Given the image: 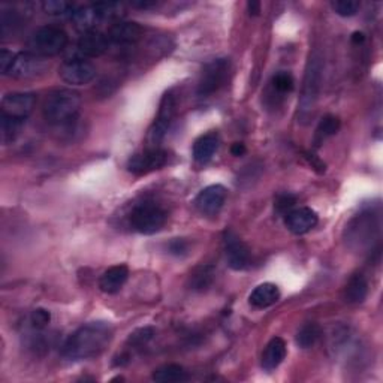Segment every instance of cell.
Instances as JSON below:
<instances>
[{"mask_svg":"<svg viewBox=\"0 0 383 383\" xmlns=\"http://www.w3.org/2000/svg\"><path fill=\"white\" fill-rule=\"evenodd\" d=\"M112 328L107 322H90L69 335L62 346V355L69 361L99 357L111 343Z\"/></svg>","mask_w":383,"mask_h":383,"instance_id":"cell-1","label":"cell"},{"mask_svg":"<svg viewBox=\"0 0 383 383\" xmlns=\"http://www.w3.org/2000/svg\"><path fill=\"white\" fill-rule=\"evenodd\" d=\"M81 108V96L70 89H60L53 92L44 102V117L48 123L55 126H69L75 122Z\"/></svg>","mask_w":383,"mask_h":383,"instance_id":"cell-2","label":"cell"},{"mask_svg":"<svg viewBox=\"0 0 383 383\" xmlns=\"http://www.w3.org/2000/svg\"><path fill=\"white\" fill-rule=\"evenodd\" d=\"M322 72H323V62H322L320 54L315 51L308 58L304 81H303L301 97H300V102H298L301 119H308V116L313 112L319 101L320 87H322Z\"/></svg>","mask_w":383,"mask_h":383,"instance_id":"cell-3","label":"cell"},{"mask_svg":"<svg viewBox=\"0 0 383 383\" xmlns=\"http://www.w3.org/2000/svg\"><path fill=\"white\" fill-rule=\"evenodd\" d=\"M380 234V219L379 215L373 211L361 212L346 226V241L347 244L361 250L364 247H370L373 239H377Z\"/></svg>","mask_w":383,"mask_h":383,"instance_id":"cell-4","label":"cell"},{"mask_svg":"<svg viewBox=\"0 0 383 383\" xmlns=\"http://www.w3.org/2000/svg\"><path fill=\"white\" fill-rule=\"evenodd\" d=\"M68 35L59 27L44 26L31 36L27 42V48L31 53L39 55V58H53V55L60 54L68 45Z\"/></svg>","mask_w":383,"mask_h":383,"instance_id":"cell-5","label":"cell"},{"mask_svg":"<svg viewBox=\"0 0 383 383\" xmlns=\"http://www.w3.org/2000/svg\"><path fill=\"white\" fill-rule=\"evenodd\" d=\"M168 215L166 211L154 203H143L131 215L132 228L144 235H153L163 230Z\"/></svg>","mask_w":383,"mask_h":383,"instance_id":"cell-6","label":"cell"},{"mask_svg":"<svg viewBox=\"0 0 383 383\" xmlns=\"http://www.w3.org/2000/svg\"><path fill=\"white\" fill-rule=\"evenodd\" d=\"M230 59H216L207 63L203 69L200 82H198V95L210 96L219 92L230 75Z\"/></svg>","mask_w":383,"mask_h":383,"instance_id":"cell-7","label":"cell"},{"mask_svg":"<svg viewBox=\"0 0 383 383\" xmlns=\"http://www.w3.org/2000/svg\"><path fill=\"white\" fill-rule=\"evenodd\" d=\"M48 65L44 58L27 51L14 55V62L8 75L17 80H29L42 75L47 70Z\"/></svg>","mask_w":383,"mask_h":383,"instance_id":"cell-8","label":"cell"},{"mask_svg":"<svg viewBox=\"0 0 383 383\" xmlns=\"http://www.w3.org/2000/svg\"><path fill=\"white\" fill-rule=\"evenodd\" d=\"M60 78L70 86H84L96 77V68L86 59H69L59 68Z\"/></svg>","mask_w":383,"mask_h":383,"instance_id":"cell-9","label":"cell"},{"mask_svg":"<svg viewBox=\"0 0 383 383\" xmlns=\"http://www.w3.org/2000/svg\"><path fill=\"white\" fill-rule=\"evenodd\" d=\"M168 163V151L162 149H149L144 153L132 156L127 162V171L135 176H146L163 168Z\"/></svg>","mask_w":383,"mask_h":383,"instance_id":"cell-10","label":"cell"},{"mask_svg":"<svg viewBox=\"0 0 383 383\" xmlns=\"http://www.w3.org/2000/svg\"><path fill=\"white\" fill-rule=\"evenodd\" d=\"M176 97L173 93H166L161 102V109H159V116L156 119L154 124L151 126V129L149 132V143L150 149H159L158 146L161 144V141L165 138L168 127L171 124L174 116H176Z\"/></svg>","mask_w":383,"mask_h":383,"instance_id":"cell-11","label":"cell"},{"mask_svg":"<svg viewBox=\"0 0 383 383\" xmlns=\"http://www.w3.org/2000/svg\"><path fill=\"white\" fill-rule=\"evenodd\" d=\"M35 104L36 96L33 93H24V92L8 93L2 99V116L23 122L32 114Z\"/></svg>","mask_w":383,"mask_h":383,"instance_id":"cell-12","label":"cell"},{"mask_svg":"<svg viewBox=\"0 0 383 383\" xmlns=\"http://www.w3.org/2000/svg\"><path fill=\"white\" fill-rule=\"evenodd\" d=\"M225 253L228 265L235 269V271H243L250 265V250L249 247L239 239V237L232 232L226 231L225 237Z\"/></svg>","mask_w":383,"mask_h":383,"instance_id":"cell-13","label":"cell"},{"mask_svg":"<svg viewBox=\"0 0 383 383\" xmlns=\"http://www.w3.org/2000/svg\"><path fill=\"white\" fill-rule=\"evenodd\" d=\"M226 195L228 192L222 184H211L196 196L195 207L204 216H216L226 201Z\"/></svg>","mask_w":383,"mask_h":383,"instance_id":"cell-14","label":"cell"},{"mask_svg":"<svg viewBox=\"0 0 383 383\" xmlns=\"http://www.w3.org/2000/svg\"><path fill=\"white\" fill-rule=\"evenodd\" d=\"M109 39L107 35L99 31L84 32L82 36L77 42V53L80 58L77 59H92L99 58L108 51Z\"/></svg>","mask_w":383,"mask_h":383,"instance_id":"cell-15","label":"cell"},{"mask_svg":"<svg viewBox=\"0 0 383 383\" xmlns=\"http://www.w3.org/2000/svg\"><path fill=\"white\" fill-rule=\"evenodd\" d=\"M318 222H319L318 212L308 207L293 208L285 216L286 228L295 235H303L310 232L318 225Z\"/></svg>","mask_w":383,"mask_h":383,"instance_id":"cell-16","label":"cell"},{"mask_svg":"<svg viewBox=\"0 0 383 383\" xmlns=\"http://www.w3.org/2000/svg\"><path fill=\"white\" fill-rule=\"evenodd\" d=\"M143 33H144L143 27H141L138 23L117 21L116 24L111 26V29L107 36L109 42H114V44L131 45L143 38Z\"/></svg>","mask_w":383,"mask_h":383,"instance_id":"cell-17","label":"cell"},{"mask_svg":"<svg viewBox=\"0 0 383 383\" xmlns=\"http://www.w3.org/2000/svg\"><path fill=\"white\" fill-rule=\"evenodd\" d=\"M129 279V268L126 265H114L108 268L99 280V288L108 295H114L122 291L124 283Z\"/></svg>","mask_w":383,"mask_h":383,"instance_id":"cell-18","label":"cell"},{"mask_svg":"<svg viewBox=\"0 0 383 383\" xmlns=\"http://www.w3.org/2000/svg\"><path fill=\"white\" fill-rule=\"evenodd\" d=\"M286 343L280 337H274L268 342L262 352L261 365L265 372H273L286 358Z\"/></svg>","mask_w":383,"mask_h":383,"instance_id":"cell-19","label":"cell"},{"mask_svg":"<svg viewBox=\"0 0 383 383\" xmlns=\"http://www.w3.org/2000/svg\"><path fill=\"white\" fill-rule=\"evenodd\" d=\"M219 143H220V139H219L217 132H208V134L201 135L193 144V150H192L193 159L201 165L208 163L212 159V156L216 154L219 149Z\"/></svg>","mask_w":383,"mask_h":383,"instance_id":"cell-20","label":"cell"},{"mask_svg":"<svg viewBox=\"0 0 383 383\" xmlns=\"http://www.w3.org/2000/svg\"><path fill=\"white\" fill-rule=\"evenodd\" d=\"M280 300V289L274 283H262L254 288L249 296V303L254 308H268Z\"/></svg>","mask_w":383,"mask_h":383,"instance_id":"cell-21","label":"cell"},{"mask_svg":"<svg viewBox=\"0 0 383 383\" xmlns=\"http://www.w3.org/2000/svg\"><path fill=\"white\" fill-rule=\"evenodd\" d=\"M368 295V281L364 274H353L345 286V301L350 306H358L365 301Z\"/></svg>","mask_w":383,"mask_h":383,"instance_id":"cell-22","label":"cell"},{"mask_svg":"<svg viewBox=\"0 0 383 383\" xmlns=\"http://www.w3.org/2000/svg\"><path fill=\"white\" fill-rule=\"evenodd\" d=\"M72 20L77 26V29L82 31V32H90V31H96L95 27L102 23L104 18L101 14H99V11L96 9L95 5L92 6H81V8H77L74 16H72Z\"/></svg>","mask_w":383,"mask_h":383,"instance_id":"cell-23","label":"cell"},{"mask_svg":"<svg viewBox=\"0 0 383 383\" xmlns=\"http://www.w3.org/2000/svg\"><path fill=\"white\" fill-rule=\"evenodd\" d=\"M151 379L158 383H180L189 379L188 372L178 364H165L153 372Z\"/></svg>","mask_w":383,"mask_h":383,"instance_id":"cell-24","label":"cell"},{"mask_svg":"<svg viewBox=\"0 0 383 383\" xmlns=\"http://www.w3.org/2000/svg\"><path fill=\"white\" fill-rule=\"evenodd\" d=\"M216 277V269L212 265L198 266L189 277V288L196 292L207 291Z\"/></svg>","mask_w":383,"mask_h":383,"instance_id":"cell-25","label":"cell"},{"mask_svg":"<svg viewBox=\"0 0 383 383\" xmlns=\"http://www.w3.org/2000/svg\"><path fill=\"white\" fill-rule=\"evenodd\" d=\"M340 126H342V122L337 116L333 114H326L318 124L316 132H315V146L319 147L320 144H323V141H326L328 138L334 136L338 131Z\"/></svg>","mask_w":383,"mask_h":383,"instance_id":"cell-26","label":"cell"},{"mask_svg":"<svg viewBox=\"0 0 383 383\" xmlns=\"http://www.w3.org/2000/svg\"><path fill=\"white\" fill-rule=\"evenodd\" d=\"M322 335V330L318 323H306L296 333V345L301 349L313 347Z\"/></svg>","mask_w":383,"mask_h":383,"instance_id":"cell-27","label":"cell"},{"mask_svg":"<svg viewBox=\"0 0 383 383\" xmlns=\"http://www.w3.org/2000/svg\"><path fill=\"white\" fill-rule=\"evenodd\" d=\"M42 9L45 14L53 17H66L69 16L72 18L75 12V5L70 2H65V0H47V2L42 4Z\"/></svg>","mask_w":383,"mask_h":383,"instance_id":"cell-28","label":"cell"},{"mask_svg":"<svg viewBox=\"0 0 383 383\" xmlns=\"http://www.w3.org/2000/svg\"><path fill=\"white\" fill-rule=\"evenodd\" d=\"M21 123L23 122H20V120H14L11 117L2 116V143L5 146H8V144H11V143H14V141H16V138L20 134Z\"/></svg>","mask_w":383,"mask_h":383,"instance_id":"cell-29","label":"cell"},{"mask_svg":"<svg viewBox=\"0 0 383 383\" xmlns=\"http://www.w3.org/2000/svg\"><path fill=\"white\" fill-rule=\"evenodd\" d=\"M360 2L357 0H335L331 4V8L334 12L340 17H353L357 16V12L360 11Z\"/></svg>","mask_w":383,"mask_h":383,"instance_id":"cell-30","label":"cell"},{"mask_svg":"<svg viewBox=\"0 0 383 383\" xmlns=\"http://www.w3.org/2000/svg\"><path fill=\"white\" fill-rule=\"evenodd\" d=\"M273 87L276 92L281 93V95H285V93H291L295 87V81H293V77L286 72V70H281V72L276 74L273 77Z\"/></svg>","mask_w":383,"mask_h":383,"instance_id":"cell-31","label":"cell"},{"mask_svg":"<svg viewBox=\"0 0 383 383\" xmlns=\"http://www.w3.org/2000/svg\"><path fill=\"white\" fill-rule=\"evenodd\" d=\"M154 335H156L154 328H150V326H147V328H141V330H136L135 333H132L129 340H127V343H129L132 347H143L144 345H147L150 342Z\"/></svg>","mask_w":383,"mask_h":383,"instance_id":"cell-32","label":"cell"},{"mask_svg":"<svg viewBox=\"0 0 383 383\" xmlns=\"http://www.w3.org/2000/svg\"><path fill=\"white\" fill-rule=\"evenodd\" d=\"M295 204H296V198L293 195L285 193V195L277 196L274 208H276V211L279 212V215L286 216L291 210H293Z\"/></svg>","mask_w":383,"mask_h":383,"instance_id":"cell-33","label":"cell"},{"mask_svg":"<svg viewBox=\"0 0 383 383\" xmlns=\"http://www.w3.org/2000/svg\"><path fill=\"white\" fill-rule=\"evenodd\" d=\"M51 315L50 311L45 308H36L32 311L31 315V323L35 330H44L45 326L50 323Z\"/></svg>","mask_w":383,"mask_h":383,"instance_id":"cell-34","label":"cell"},{"mask_svg":"<svg viewBox=\"0 0 383 383\" xmlns=\"http://www.w3.org/2000/svg\"><path fill=\"white\" fill-rule=\"evenodd\" d=\"M168 249H169V253L174 254V257H184V254H188L189 252V243L183 238H176L169 243Z\"/></svg>","mask_w":383,"mask_h":383,"instance_id":"cell-35","label":"cell"},{"mask_svg":"<svg viewBox=\"0 0 383 383\" xmlns=\"http://www.w3.org/2000/svg\"><path fill=\"white\" fill-rule=\"evenodd\" d=\"M14 53L8 51V50H2L0 51V72H2L4 75H8L9 69L12 66V62H14Z\"/></svg>","mask_w":383,"mask_h":383,"instance_id":"cell-36","label":"cell"},{"mask_svg":"<svg viewBox=\"0 0 383 383\" xmlns=\"http://www.w3.org/2000/svg\"><path fill=\"white\" fill-rule=\"evenodd\" d=\"M306 159L308 161V163L311 165V168L316 169V171H318L319 174H323V173H325V163L318 158L316 154L307 151V153H306Z\"/></svg>","mask_w":383,"mask_h":383,"instance_id":"cell-37","label":"cell"},{"mask_svg":"<svg viewBox=\"0 0 383 383\" xmlns=\"http://www.w3.org/2000/svg\"><path fill=\"white\" fill-rule=\"evenodd\" d=\"M231 153L237 156V158H239V156H243L246 153V146L243 143H235L231 147Z\"/></svg>","mask_w":383,"mask_h":383,"instance_id":"cell-38","label":"cell"},{"mask_svg":"<svg viewBox=\"0 0 383 383\" xmlns=\"http://www.w3.org/2000/svg\"><path fill=\"white\" fill-rule=\"evenodd\" d=\"M247 8H249L250 16H258V14L261 12V4L259 2H253V0L247 4Z\"/></svg>","mask_w":383,"mask_h":383,"instance_id":"cell-39","label":"cell"},{"mask_svg":"<svg viewBox=\"0 0 383 383\" xmlns=\"http://www.w3.org/2000/svg\"><path fill=\"white\" fill-rule=\"evenodd\" d=\"M364 41H365V35L362 32H355L352 35V42H353V44H362Z\"/></svg>","mask_w":383,"mask_h":383,"instance_id":"cell-40","label":"cell"}]
</instances>
